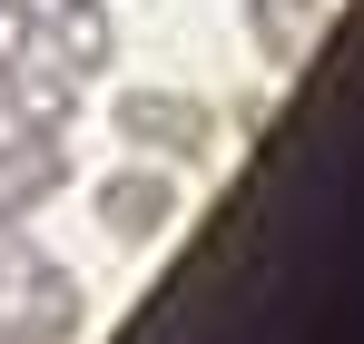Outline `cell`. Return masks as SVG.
Instances as JSON below:
<instances>
[{"label": "cell", "instance_id": "obj_1", "mask_svg": "<svg viewBox=\"0 0 364 344\" xmlns=\"http://www.w3.org/2000/svg\"><path fill=\"white\" fill-rule=\"evenodd\" d=\"M109 118H119L128 148H148V158H207L217 148V109L207 99H178V89H128Z\"/></svg>", "mask_w": 364, "mask_h": 344}, {"label": "cell", "instance_id": "obj_2", "mask_svg": "<svg viewBox=\"0 0 364 344\" xmlns=\"http://www.w3.org/2000/svg\"><path fill=\"white\" fill-rule=\"evenodd\" d=\"M60 187H69V148H60V128H10V138H0V227L40 217Z\"/></svg>", "mask_w": 364, "mask_h": 344}, {"label": "cell", "instance_id": "obj_3", "mask_svg": "<svg viewBox=\"0 0 364 344\" xmlns=\"http://www.w3.org/2000/svg\"><path fill=\"white\" fill-rule=\"evenodd\" d=\"M0 315H10L20 335H40V344H69L79 325H89V295H79V276H69V266H50V256H30Z\"/></svg>", "mask_w": 364, "mask_h": 344}, {"label": "cell", "instance_id": "obj_4", "mask_svg": "<svg viewBox=\"0 0 364 344\" xmlns=\"http://www.w3.org/2000/svg\"><path fill=\"white\" fill-rule=\"evenodd\" d=\"M0 109H10V128H69V109H79V69H60L50 50L10 59V69H0Z\"/></svg>", "mask_w": 364, "mask_h": 344}, {"label": "cell", "instance_id": "obj_5", "mask_svg": "<svg viewBox=\"0 0 364 344\" xmlns=\"http://www.w3.org/2000/svg\"><path fill=\"white\" fill-rule=\"evenodd\" d=\"M168 217H178V177H158V168H119V177H99V227L119 236V246H148Z\"/></svg>", "mask_w": 364, "mask_h": 344}, {"label": "cell", "instance_id": "obj_6", "mask_svg": "<svg viewBox=\"0 0 364 344\" xmlns=\"http://www.w3.org/2000/svg\"><path fill=\"white\" fill-rule=\"evenodd\" d=\"M40 50L60 59V69H79V79H89V69H109V59H119V30H109V0H60V10L40 20Z\"/></svg>", "mask_w": 364, "mask_h": 344}, {"label": "cell", "instance_id": "obj_7", "mask_svg": "<svg viewBox=\"0 0 364 344\" xmlns=\"http://www.w3.org/2000/svg\"><path fill=\"white\" fill-rule=\"evenodd\" d=\"M325 30V0H246V40L266 59H305Z\"/></svg>", "mask_w": 364, "mask_h": 344}, {"label": "cell", "instance_id": "obj_8", "mask_svg": "<svg viewBox=\"0 0 364 344\" xmlns=\"http://www.w3.org/2000/svg\"><path fill=\"white\" fill-rule=\"evenodd\" d=\"M30 50H40V10H30V0H0V69L30 59Z\"/></svg>", "mask_w": 364, "mask_h": 344}]
</instances>
